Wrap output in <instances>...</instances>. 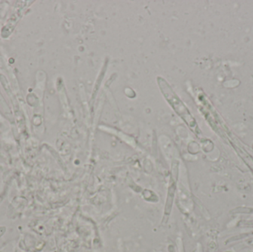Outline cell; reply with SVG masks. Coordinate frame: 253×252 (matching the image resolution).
I'll return each mask as SVG.
<instances>
[{
  "label": "cell",
  "mask_w": 253,
  "mask_h": 252,
  "mask_svg": "<svg viewBox=\"0 0 253 252\" xmlns=\"http://www.w3.org/2000/svg\"><path fill=\"white\" fill-rule=\"evenodd\" d=\"M176 180L171 181L170 186L168 189V198H167L166 205H165V216H169L172 210V203H173L174 196H175V186Z\"/></svg>",
  "instance_id": "1"
}]
</instances>
